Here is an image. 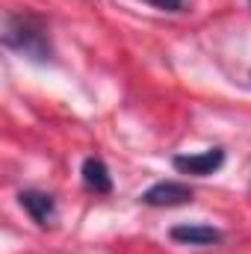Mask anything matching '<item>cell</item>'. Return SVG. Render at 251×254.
I'll return each mask as SVG.
<instances>
[{
    "mask_svg": "<svg viewBox=\"0 0 251 254\" xmlns=\"http://www.w3.org/2000/svg\"><path fill=\"white\" fill-rule=\"evenodd\" d=\"M3 45L30 60L36 65L54 63V39H51V27L42 15L36 12H24V9H12L3 15Z\"/></svg>",
    "mask_w": 251,
    "mask_h": 254,
    "instance_id": "obj_1",
    "label": "cell"
},
{
    "mask_svg": "<svg viewBox=\"0 0 251 254\" xmlns=\"http://www.w3.org/2000/svg\"><path fill=\"white\" fill-rule=\"evenodd\" d=\"M172 166H175L181 175L210 178V175H216V172L225 166V148H222V145H213V148L198 151V154H175V157H172Z\"/></svg>",
    "mask_w": 251,
    "mask_h": 254,
    "instance_id": "obj_2",
    "label": "cell"
},
{
    "mask_svg": "<svg viewBox=\"0 0 251 254\" xmlns=\"http://www.w3.org/2000/svg\"><path fill=\"white\" fill-rule=\"evenodd\" d=\"M145 207H181L195 201V190L184 181H157L139 198Z\"/></svg>",
    "mask_w": 251,
    "mask_h": 254,
    "instance_id": "obj_3",
    "label": "cell"
},
{
    "mask_svg": "<svg viewBox=\"0 0 251 254\" xmlns=\"http://www.w3.org/2000/svg\"><path fill=\"white\" fill-rule=\"evenodd\" d=\"M18 204L24 207V213L39 225V228H51L57 222V198L51 192L42 190H21L18 192Z\"/></svg>",
    "mask_w": 251,
    "mask_h": 254,
    "instance_id": "obj_4",
    "label": "cell"
},
{
    "mask_svg": "<svg viewBox=\"0 0 251 254\" xmlns=\"http://www.w3.org/2000/svg\"><path fill=\"white\" fill-rule=\"evenodd\" d=\"M169 237L175 243H181V246H201V249L219 246L225 240V234L219 228H213V225H175L169 231Z\"/></svg>",
    "mask_w": 251,
    "mask_h": 254,
    "instance_id": "obj_5",
    "label": "cell"
},
{
    "mask_svg": "<svg viewBox=\"0 0 251 254\" xmlns=\"http://www.w3.org/2000/svg\"><path fill=\"white\" fill-rule=\"evenodd\" d=\"M80 178H83V187L95 195H110L113 192V175L107 169V163L101 157H86L83 166H80Z\"/></svg>",
    "mask_w": 251,
    "mask_h": 254,
    "instance_id": "obj_6",
    "label": "cell"
},
{
    "mask_svg": "<svg viewBox=\"0 0 251 254\" xmlns=\"http://www.w3.org/2000/svg\"><path fill=\"white\" fill-rule=\"evenodd\" d=\"M148 3L163 9V12H181L184 9V0H148Z\"/></svg>",
    "mask_w": 251,
    "mask_h": 254,
    "instance_id": "obj_7",
    "label": "cell"
}]
</instances>
